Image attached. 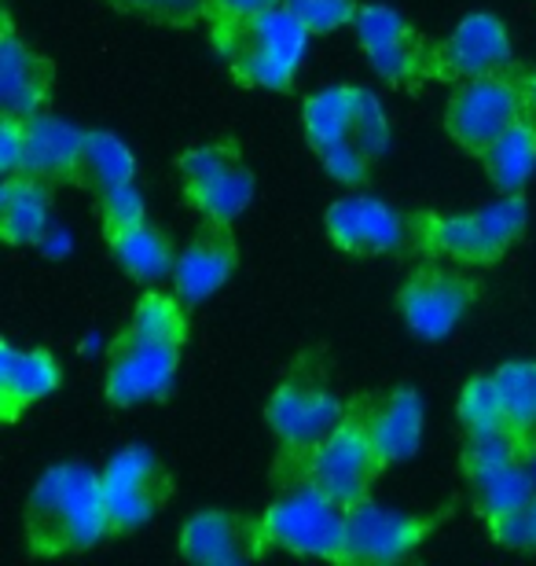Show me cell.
Segmentation results:
<instances>
[{"instance_id":"1","label":"cell","mask_w":536,"mask_h":566,"mask_svg":"<svg viewBox=\"0 0 536 566\" xmlns=\"http://www.w3.org/2000/svg\"><path fill=\"white\" fill-rule=\"evenodd\" d=\"M22 534H27L30 556L38 559L77 556L111 537L99 471L77 460L44 471L22 512Z\"/></svg>"},{"instance_id":"2","label":"cell","mask_w":536,"mask_h":566,"mask_svg":"<svg viewBox=\"0 0 536 566\" xmlns=\"http://www.w3.org/2000/svg\"><path fill=\"white\" fill-rule=\"evenodd\" d=\"M305 140L341 185H364L390 147V118L371 88L330 85L302 104Z\"/></svg>"},{"instance_id":"3","label":"cell","mask_w":536,"mask_h":566,"mask_svg":"<svg viewBox=\"0 0 536 566\" xmlns=\"http://www.w3.org/2000/svg\"><path fill=\"white\" fill-rule=\"evenodd\" d=\"M341 412H346V405L330 390V365L324 349H305L294 357L287 376L280 379V387L272 390L265 405V420L280 446L276 468H272L280 485L294 479L302 460L330 434Z\"/></svg>"},{"instance_id":"4","label":"cell","mask_w":536,"mask_h":566,"mask_svg":"<svg viewBox=\"0 0 536 566\" xmlns=\"http://www.w3.org/2000/svg\"><path fill=\"white\" fill-rule=\"evenodd\" d=\"M309 38L313 33L283 4L210 30V44L228 66V74L239 85L269 88V93H291Z\"/></svg>"},{"instance_id":"5","label":"cell","mask_w":536,"mask_h":566,"mask_svg":"<svg viewBox=\"0 0 536 566\" xmlns=\"http://www.w3.org/2000/svg\"><path fill=\"white\" fill-rule=\"evenodd\" d=\"M529 221L526 196H500L474 213H412V251L427 258H449L455 265H496L522 240Z\"/></svg>"},{"instance_id":"6","label":"cell","mask_w":536,"mask_h":566,"mask_svg":"<svg viewBox=\"0 0 536 566\" xmlns=\"http://www.w3.org/2000/svg\"><path fill=\"white\" fill-rule=\"evenodd\" d=\"M386 463L375 449L371 427H368V398H353L346 401L341 420L330 427V434L316 446L309 457L302 460V468L294 471V482H305L313 490L327 493L330 501H338L341 507H353L371 496L375 479H382ZM283 485V490H287Z\"/></svg>"},{"instance_id":"7","label":"cell","mask_w":536,"mask_h":566,"mask_svg":"<svg viewBox=\"0 0 536 566\" xmlns=\"http://www.w3.org/2000/svg\"><path fill=\"white\" fill-rule=\"evenodd\" d=\"M261 552H291L327 563H349L346 507L305 482H294L265 515H258Z\"/></svg>"},{"instance_id":"8","label":"cell","mask_w":536,"mask_h":566,"mask_svg":"<svg viewBox=\"0 0 536 566\" xmlns=\"http://www.w3.org/2000/svg\"><path fill=\"white\" fill-rule=\"evenodd\" d=\"M529 107V71L518 63L504 66L496 74L471 77L460 82L455 93L444 104V129L449 137L463 147L466 155L482 158L485 147L500 133H507Z\"/></svg>"},{"instance_id":"9","label":"cell","mask_w":536,"mask_h":566,"mask_svg":"<svg viewBox=\"0 0 536 566\" xmlns=\"http://www.w3.org/2000/svg\"><path fill=\"white\" fill-rule=\"evenodd\" d=\"M460 471L466 493H471L477 515L485 523L504 518L511 512H522L536 493L533 474L526 468V452L518 449V441L507 430H496V434H463Z\"/></svg>"},{"instance_id":"10","label":"cell","mask_w":536,"mask_h":566,"mask_svg":"<svg viewBox=\"0 0 536 566\" xmlns=\"http://www.w3.org/2000/svg\"><path fill=\"white\" fill-rule=\"evenodd\" d=\"M180 180H185L188 207L202 213V221H224L235 224V218L254 202L258 180L243 163L239 140H213L188 147L177 155Z\"/></svg>"},{"instance_id":"11","label":"cell","mask_w":536,"mask_h":566,"mask_svg":"<svg viewBox=\"0 0 536 566\" xmlns=\"http://www.w3.org/2000/svg\"><path fill=\"white\" fill-rule=\"evenodd\" d=\"M353 30H357L364 60L371 63V71L386 85L419 88L423 82H433V52H438V41H430L397 8L360 4Z\"/></svg>"},{"instance_id":"12","label":"cell","mask_w":536,"mask_h":566,"mask_svg":"<svg viewBox=\"0 0 536 566\" xmlns=\"http://www.w3.org/2000/svg\"><path fill=\"white\" fill-rule=\"evenodd\" d=\"M180 346L158 343L140 335L136 327H125L107 346V376L104 398L114 409H136L147 401H162L177 382Z\"/></svg>"},{"instance_id":"13","label":"cell","mask_w":536,"mask_h":566,"mask_svg":"<svg viewBox=\"0 0 536 566\" xmlns=\"http://www.w3.org/2000/svg\"><path fill=\"white\" fill-rule=\"evenodd\" d=\"M477 302V280L460 269L441 265V258L419 265L397 291V310L408 332L423 343H444Z\"/></svg>"},{"instance_id":"14","label":"cell","mask_w":536,"mask_h":566,"mask_svg":"<svg viewBox=\"0 0 536 566\" xmlns=\"http://www.w3.org/2000/svg\"><path fill=\"white\" fill-rule=\"evenodd\" d=\"M111 534H129L162 512L174 496V474L147 446H125L99 471Z\"/></svg>"},{"instance_id":"15","label":"cell","mask_w":536,"mask_h":566,"mask_svg":"<svg viewBox=\"0 0 536 566\" xmlns=\"http://www.w3.org/2000/svg\"><path fill=\"white\" fill-rule=\"evenodd\" d=\"M327 240L341 254L353 258H379L401 254L412 247V218L397 213L390 202L371 196H341L324 213Z\"/></svg>"},{"instance_id":"16","label":"cell","mask_w":536,"mask_h":566,"mask_svg":"<svg viewBox=\"0 0 536 566\" xmlns=\"http://www.w3.org/2000/svg\"><path fill=\"white\" fill-rule=\"evenodd\" d=\"M346 518H349V563L386 566V563H401L412 556L433 530L449 518V512L404 515V512H390V507L375 504L368 496V501L346 507Z\"/></svg>"},{"instance_id":"17","label":"cell","mask_w":536,"mask_h":566,"mask_svg":"<svg viewBox=\"0 0 536 566\" xmlns=\"http://www.w3.org/2000/svg\"><path fill=\"white\" fill-rule=\"evenodd\" d=\"M515 63L511 33L500 15L474 11L455 27L433 52V82H471V77L496 74Z\"/></svg>"},{"instance_id":"18","label":"cell","mask_w":536,"mask_h":566,"mask_svg":"<svg viewBox=\"0 0 536 566\" xmlns=\"http://www.w3.org/2000/svg\"><path fill=\"white\" fill-rule=\"evenodd\" d=\"M177 548L188 563L199 566H239L265 556L258 518L221 512V507H207V512L191 515L185 530H180Z\"/></svg>"},{"instance_id":"19","label":"cell","mask_w":536,"mask_h":566,"mask_svg":"<svg viewBox=\"0 0 536 566\" xmlns=\"http://www.w3.org/2000/svg\"><path fill=\"white\" fill-rule=\"evenodd\" d=\"M235 265H239V243L232 224L202 221L185 251L177 254L174 276L169 280H174V291L188 305H199L224 287L228 276L235 273Z\"/></svg>"},{"instance_id":"20","label":"cell","mask_w":536,"mask_h":566,"mask_svg":"<svg viewBox=\"0 0 536 566\" xmlns=\"http://www.w3.org/2000/svg\"><path fill=\"white\" fill-rule=\"evenodd\" d=\"M52 85L55 63L19 38L15 22L4 11V30H0V104H4V115H41L52 99Z\"/></svg>"},{"instance_id":"21","label":"cell","mask_w":536,"mask_h":566,"mask_svg":"<svg viewBox=\"0 0 536 566\" xmlns=\"http://www.w3.org/2000/svg\"><path fill=\"white\" fill-rule=\"evenodd\" d=\"M85 137L88 129H77L74 122L55 115L27 118V158L19 174H33L49 185L85 188Z\"/></svg>"},{"instance_id":"22","label":"cell","mask_w":536,"mask_h":566,"mask_svg":"<svg viewBox=\"0 0 536 566\" xmlns=\"http://www.w3.org/2000/svg\"><path fill=\"white\" fill-rule=\"evenodd\" d=\"M368 398V427L375 438V449L386 468L412 460L423 446V398L416 387H393L386 394H364Z\"/></svg>"},{"instance_id":"23","label":"cell","mask_w":536,"mask_h":566,"mask_svg":"<svg viewBox=\"0 0 536 566\" xmlns=\"http://www.w3.org/2000/svg\"><path fill=\"white\" fill-rule=\"evenodd\" d=\"M60 382L63 368L52 357V349H22L11 338L0 343V416H4V423H15L30 405H38L52 390H60Z\"/></svg>"},{"instance_id":"24","label":"cell","mask_w":536,"mask_h":566,"mask_svg":"<svg viewBox=\"0 0 536 566\" xmlns=\"http://www.w3.org/2000/svg\"><path fill=\"white\" fill-rule=\"evenodd\" d=\"M52 188L33 174H8L0 185V235L8 247H33L52 224Z\"/></svg>"},{"instance_id":"25","label":"cell","mask_w":536,"mask_h":566,"mask_svg":"<svg viewBox=\"0 0 536 566\" xmlns=\"http://www.w3.org/2000/svg\"><path fill=\"white\" fill-rule=\"evenodd\" d=\"M104 240L111 247V258L136 283H147V287H151V283L174 276L177 247L162 229H158V224L140 221V224H129V229H118V232L104 235Z\"/></svg>"},{"instance_id":"26","label":"cell","mask_w":536,"mask_h":566,"mask_svg":"<svg viewBox=\"0 0 536 566\" xmlns=\"http://www.w3.org/2000/svg\"><path fill=\"white\" fill-rule=\"evenodd\" d=\"M485 177L493 180L500 196H518L536 174V115L526 111L515 126L485 147L482 155Z\"/></svg>"},{"instance_id":"27","label":"cell","mask_w":536,"mask_h":566,"mask_svg":"<svg viewBox=\"0 0 536 566\" xmlns=\"http://www.w3.org/2000/svg\"><path fill=\"white\" fill-rule=\"evenodd\" d=\"M493 376L504 401L507 434L529 457L536 449V360H504Z\"/></svg>"},{"instance_id":"28","label":"cell","mask_w":536,"mask_h":566,"mask_svg":"<svg viewBox=\"0 0 536 566\" xmlns=\"http://www.w3.org/2000/svg\"><path fill=\"white\" fill-rule=\"evenodd\" d=\"M136 180V158L129 144L118 140L107 129H88L85 137V188H93V196L107 188L129 185Z\"/></svg>"},{"instance_id":"29","label":"cell","mask_w":536,"mask_h":566,"mask_svg":"<svg viewBox=\"0 0 536 566\" xmlns=\"http://www.w3.org/2000/svg\"><path fill=\"white\" fill-rule=\"evenodd\" d=\"M188 310L191 305L180 298V294H162V291H144L140 302L133 310L129 327H136L147 338H158V343H174L185 346L188 343Z\"/></svg>"},{"instance_id":"30","label":"cell","mask_w":536,"mask_h":566,"mask_svg":"<svg viewBox=\"0 0 536 566\" xmlns=\"http://www.w3.org/2000/svg\"><path fill=\"white\" fill-rule=\"evenodd\" d=\"M455 416H460L463 434H496V430H507L496 376H474L466 382L460 390V401H455Z\"/></svg>"},{"instance_id":"31","label":"cell","mask_w":536,"mask_h":566,"mask_svg":"<svg viewBox=\"0 0 536 566\" xmlns=\"http://www.w3.org/2000/svg\"><path fill=\"white\" fill-rule=\"evenodd\" d=\"M111 8L140 22L174 30H188L207 19V0H111Z\"/></svg>"},{"instance_id":"32","label":"cell","mask_w":536,"mask_h":566,"mask_svg":"<svg viewBox=\"0 0 536 566\" xmlns=\"http://www.w3.org/2000/svg\"><path fill=\"white\" fill-rule=\"evenodd\" d=\"M283 8H287L313 38L316 33H335V30L353 27L360 11L357 0H283Z\"/></svg>"},{"instance_id":"33","label":"cell","mask_w":536,"mask_h":566,"mask_svg":"<svg viewBox=\"0 0 536 566\" xmlns=\"http://www.w3.org/2000/svg\"><path fill=\"white\" fill-rule=\"evenodd\" d=\"M96 207H99V224H104V235L118 232V229H129V224L147 221V202L140 196V188H136V180L99 191Z\"/></svg>"},{"instance_id":"34","label":"cell","mask_w":536,"mask_h":566,"mask_svg":"<svg viewBox=\"0 0 536 566\" xmlns=\"http://www.w3.org/2000/svg\"><path fill=\"white\" fill-rule=\"evenodd\" d=\"M27 158V118L4 115L0 118V174H19Z\"/></svg>"},{"instance_id":"35","label":"cell","mask_w":536,"mask_h":566,"mask_svg":"<svg viewBox=\"0 0 536 566\" xmlns=\"http://www.w3.org/2000/svg\"><path fill=\"white\" fill-rule=\"evenodd\" d=\"M283 0H207V27H228V22H239V19H250L258 11H269V8H280Z\"/></svg>"},{"instance_id":"36","label":"cell","mask_w":536,"mask_h":566,"mask_svg":"<svg viewBox=\"0 0 536 566\" xmlns=\"http://www.w3.org/2000/svg\"><path fill=\"white\" fill-rule=\"evenodd\" d=\"M526 526H529V552H536V493L526 504Z\"/></svg>"},{"instance_id":"37","label":"cell","mask_w":536,"mask_h":566,"mask_svg":"<svg viewBox=\"0 0 536 566\" xmlns=\"http://www.w3.org/2000/svg\"><path fill=\"white\" fill-rule=\"evenodd\" d=\"M529 107H533V115H536V71H529Z\"/></svg>"}]
</instances>
